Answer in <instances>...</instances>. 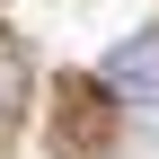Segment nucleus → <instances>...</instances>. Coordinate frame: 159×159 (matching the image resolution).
Instances as JSON below:
<instances>
[{
    "label": "nucleus",
    "mask_w": 159,
    "mask_h": 159,
    "mask_svg": "<svg viewBox=\"0 0 159 159\" xmlns=\"http://www.w3.org/2000/svg\"><path fill=\"white\" fill-rule=\"evenodd\" d=\"M106 89L124 97V106H159V27H142V35H124V44L106 53Z\"/></svg>",
    "instance_id": "f257e3e1"
},
{
    "label": "nucleus",
    "mask_w": 159,
    "mask_h": 159,
    "mask_svg": "<svg viewBox=\"0 0 159 159\" xmlns=\"http://www.w3.org/2000/svg\"><path fill=\"white\" fill-rule=\"evenodd\" d=\"M0 106H18V53H0Z\"/></svg>",
    "instance_id": "f03ea898"
}]
</instances>
